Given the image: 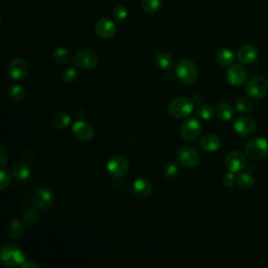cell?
Listing matches in <instances>:
<instances>
[{"label": "cell", "mask_w": 268, "mask_h": 268, "mask_svg": "<svg viewBox=\"0 0 268 268\" xmlns=\"http://www.w3.org/2000/svg\"><path fill=\"white\" fill-rule=\"evenodd\" d=\"M175 73L178 80L186 85L195 83L198 78L197 66L190 59H182L181 61H178L175 67Z\"/></svg>", "instance_id": "obj_1"}, {"label": "cell", "mask_w": 268, "mask_h": 268, "mask_svg": "<svg viewBox=\"0 0 268 268\" xmlns=\"http://www.w3.org/2000/svg\"><path fill=\"white\" fill-rule=\"evenodd\" d=\"M0 262L6 267L21 266L25 262V254L18 246L6 244L0 249Z\"/></svg>", "instance_id": "obj_2"}, {"label": "cell", "mask_w": 268, "mask_h": 268, "mask_svg": "<svg viewBox=\"0 0 268 268\" xmlns=\"http://www.w3.org/2000/svg\"><path fill=\"white\" fill-rule=\"evenodd\" d=\"M194 102L188 97H177L173 99L168 106V110L174 119H185L192 113Z\"/></svg>", "instance_id": "obj_3"}, {"label": "cell", "mask_w": 268, "mask_h": 268, "mask_svg": "<svg viewBox=\"0 0 268 268\" xmlns=\"http://www.w3.org/2000/svg\"><path fill=\"white\" fill-rule=\"evenodd\" d=\"M245 154L251 160H263L268 156V143L265 138L250 139L245 146Z\"/></svg>", "instance_id": "obj_4"}, {"label": "cell", "mask_w": 268, "mask_h": 268, "mask_svg": "<svg viewBox=\"0 0 268 268\" xmlns=\"http://www.w3.org/2000/svg\"><path fill=\"white\" fill-rule=\"evenodd\" d=\"M246 93L252 100H262L268 93V81L262 75H256L247 82Z\"/></svg>", "instance_id": "obj_5"}, {"label": "cell", "mask_w": 268, "mask_h": 268, "mask_svg": "<svg viewBox=\"0 0 268 268\" xmlns=\"http://www.w3.org/2000/svg\"><path fill=\"white\" fill-rule=\"evenodd\" d=\"M73 62L76 67L89 70V69H94L98 66L99 58L93 50L83 48L76 52V54L73 57Z\"/></svg>", "instance_id": "obj_6"}, {"label": "cell", "mask_w": 268, "mask_h": 268, "mask_svg": "<svg viewBox=\"0 0 268 268\" xmlns=\"http://www.w3.org/2000/svg\"><path fill=\"white\" fill-rule=\"evenodd\" d=\"M202 131V125L197 118H189L187 119L181 128L182 137L186 142H195V140L200 136Z\"/></svg>", "instance_id": "obj_7"}, {"label": "cell", "mask_w": 268, "mask_h": 268, "mask_svg": "<svg viewBox=\"0 0 268 268\" xmlns=\"http://www.w3.org/2000/svg\"><path fill=\"white\" fill-rule=\"evenodd\" d=\"M177 160L185 168H196L200 162L198 151L193 147H183L177 152Z\"/></svg>", "instance_id": "obj_8"}, {"label": "cell", "mask_w": 268, "mask_h": 268, "mask_svg": "<svg viewBox=\"0 0 268 268\" xmlns=\"http://www.w3.org/2000/svg\"><path fill=\"white\" fill-rule=\"evenodd\" d=\"M8 74L12 80L22 81L29 74V64L22 58L13 59L8 66Z\"/></svg>", "instance_id": "obj_9"}, {"label": "cell", "mask_w": 268, "mask_h": 268, "mask_svg": "<svg viewBox=\"0 0 268 268\" xmlns=\"http://www.w3.org/2000/svg\"><path fill=\"white\" fill-rule=\"evenodd\" d=\"M234 130L242 137H249L257 130V124L250 117H238L234 122Z\"/></svg>", "instance_id": "obj_10"}, {"label": "cell", "mask_w": 268, "mask_h": 268, "mask_svg": "<svg viewBox=\"0 0 268 268\" xmlns=\"http://www.w3.org/2000/svg\"><path fill=\"white\" fill-rule=\"evenodd\" d=\"M247 80V70L243 64H232L226 70V81L232 86H242Z\"/></svg>", "instance_id": "obj_11"}, {"label": "cell", "mask_w": 268, "mask_h": 268, "mask_svg": "<svg viewBox=\"0 0 268 268\" xmlns=\"http://www.w3.org/2000/svg\"><path fill=\"white\" fill-rule=\"evenodd\" d=\"M246 164V159L243 153L240 151H231L226 155L224 159V165L228 170V172L232 173H238L241 170H243Z\"/></svg>", "instance_id": "obj_12"}, {"label": "cell", "mask_w": 268, "mask_h": 268, "mask_svg": "<svg viewBox=\"0 0 268 268\" xmlns=\"http://www.w3.org/2000/svg\"><path fill=\"white\" fill-rule=\"evenodd\" d=\"M128 170L129 162L123 156H114L107 163V172L112 177H123Z\"/></svg>", "instance_id": "obj_13"}, {"label": "cell", "mask_w": 268, "mask_h": 268, "mask_svg": "<svg viewBox=\"0 0 268 268\" xmlns=\"http://www.w3.org/2000/svg\"><path fill=\"white\" fill-rule=\"evenodd\" d=\"M117 27L116 23L109 18H102L96 24V34L102 39H111L116 35Z\"/></svg>", "instance_id": "obj_14"}, {"label": "cell", "mask_w": 268, "mask_h": 268, "mask_svg": "<svg viewBox=\"0 0 268 268\" xmlns=\"http://www.w3.org/2000/svg\"><path fill=\"white\" fill-rule=\"evenodd\" d=\"M72 132L74 136L82 142H89L95 136L94 127L85 121L75 122L72 126Z\"/></svg>", "instance_id": "obj_15"}, {"label": "cell", "mask_w": 268, "mask_h": 268, "mask_svg": "<svg viewBox=\"0 0 268 268\" xmlns=\"http://www.w3.org/2000/svg\"><path fill=\"white\" fill-rule=\"evenodd\" d=\"M34 200L38 208L42 210H47L53 207V204L55 202V196L52 191L42 188L37 191L34 196Z\"/></svg>", "instance_id": "obj_16"}, {"label": "cell", "mask_w": 268, "mask_h": 268, "mask_svg": "<svg viewBox=\"0 0 268 268\" xmlns=\"http://www.w3.org/2000/svg\"><path fill=\"white\" fill-rule=\"evenodd\" d=\"M237 59L243 65H249L258 59V49L252 45L241 46L237 52Z\"/></svg>", "instance_id": "obj_17"}, {"label": "cell", "mask_w": 268, "mask_h": 268, "mask_svg": "<svg viewBox=\"0 0 268 268\" xmlns=\"http://www.w3.org/2000/svg\"><path fill=\"white\" fill-rule=\"evenodd\" d=\"M133 194L138 198H147L152 194L153 187L152 184L146 178H138L133 184L132 187Z\"/></svg>", "instance_id": "obj_18"}, {"label": "cell", "mask_w": 268, "mask_h": 268, "mask_svg": "<svg viewBox=\"0 0 268 268\" xmlns=\"http://www.w3.org/2000/svg\"><path fill=\"white\" fill-rule=\"evenodd\" d=\"M200 146L204 151L216 152L221 147V139L215 133H207L201 136Z\"/></svg>", "instance_id": "obj_19"}, {"label": "cell", "mask_w": 268, "mask_h": 268, "mask_svg": "<svg viewBox=\"0 0 268 268\" xmlns=\"http://www.w3.org/2000/svg\"><path fill=\"white\" fill-rule=\"evenodd\" d=\"M31 174H32L31 167L25 162H17L13 165L12 168V175L19 182H24L29 180Z\"/></svg>", "instance_id": "obj_20"}, {"label": "cell", "mask_w": 268, "mask_h": 268, "mask_svg": "<svg viewBox=\"0 0 268 268\" xmlns=\"http://www.w3.org/2000/svg\"><path fill=\"white\" fill-rule=\"evenodd\" d=\"M216 61L220 66H231L234 64L235 56L231 49L221 48L216 54Z\"/></svg>", "instance_id": "obj_21"}, {"label": "cell", "mask_w": 268, "mask_h": 268, "mask_svg": "<svg viewBox=\"0 0 268 268\" xmlns=\"http://www.w3.org/2000/svg\"><path fill=\"white\" fill-rule=\"evenodd\" d=\"M7 235L11 239H18L24 234V225L18 219H13L7 226Z\"/></svg>", "instance_id": "obj_22"}, {"label": "cell", "mask_w": 268, "mask_h": 268, "mask_svg": "<svg viewBox=\"0 0 268 268\" xmlns=\"http://www.w3.org/2000/svg\"><path fill=\"white\" fill-rule=\"evenodd\" d=\"M71 123V117L66 112H57L52 119V124L57 129H65Z\"/></svg>", "instance_id": "obj_23"}, {"label": "cell", "mask_w": 268, "mask_h": 268, "mask_svg": "<svg viewBox=\"0 0 268 268\" xmlns=\"http://www.w3.org/2000/svg\"><path fill=\"white\" fill-rule=\"evenodd\" d=\"M216 114L222 122H229L234 117V109L228 103H221L216 109Z\"/></svg>", "instance_id": "obj_24"}, {"label": "cell", "mask_w": 268, "mask_h": 268, "mask_svg": "<svg viewBox=\"0 0 268 268\" xmlns=\"http://www.w3.org/2000/svg\"><path fill=\"white\" fill-rule=\"evenodd\" d=\"M155 61H156V64L158 67H160L161 69L163 70H169L173 67V64H174V61H173V58L170 54L168 53H158L156 55V58H155Z\"/></svg>", "instance_id": "obj_25"}, {"label": "cell", "mask_w": 268, "mask_h": 268, "mask_svg": "<svg viewBox=\"0 0 268 268\" xmlns=\"http://www.w3.org/2000/svg\"><path fill=\"white\" fill-rule=\"evenodd\" d=\"M196 112H197V116L201 118L202 120L210 121L215 116V108L209 103H201L197 106Z\"/></svg>", "instance_id": "obj_26"}, {"label": "cell", "mask_w": 268, "mask_h": 268, "mask_svg": "<svg viewBox=\"0 0 268 268\" xmlns=\"http://www.w3.org/2000/svg\"><path fill=\"white\" fill-rule=\"evenodd\" d=\"M53 58H54V61L58 63V64L65 65L70 61V53H69V50L65 47H58L57 49H55V52L53 54Z\"/></svg>", "instance_id": "obj_27"}, {"label": "cell", "mask_w": 268, "mask_h": 268, "mask_svg": "<svg viewBox=\"0 0 268 268\" xmlns=\"http://www.w3.org/2000/svg\"><path fill=\"white\" fill-rule=\"evenodd\" d=\"M236 183L240 189L249 190L254 186L253 177L248 173H240L236 176Z\"/></svg>", "instance_id": "obj_28"}, {"label": "cell", "mask_w": 268, "mask_h": 268, "mask_svg": "<svg viewBox=\"0 0 268 268\" xmlns=\"http://www.w3.org/2000/svg\"><path fill=\"white\" fill-rule=\"evenodd\" d=\"M142 9L147 14H155L157 13L162 5V0H142Z\"/></svg>", "instance_id": "obj_29"}, {"label": "cell", "mask_w": 268, "mask_h": 268, "mask_svg": "<svg viewBox=\"0 0 268 268\" xmlns=\"http://www.w3.org/2000/svg\"><path fill=\"white\" fill-rule=\"evenodd\" d=\"M8 94L10 98L15 102H21L25 98L24 88L17 84H12L8 87Z\"/></svg>", "instance_id": "obj_30"}, {"label": "cell", "mask_w": 268, "mask_h": 268, "mask_svg": "<svg viewBox=\"0 0 268 268\" xmlns=\"http://www.w3.org/2000/svg\"><path fill=\"white\" fill-rule=\"evenodd\" d=\"M235 107L240 113H247L253 108V102L251 98H240L236 101Z\"/></svg>", "instance_id": "obj_31"}, {"label": "cell", "mask_w": 268, "mask_h": 268, "mask_svg": "<svg viewBox=\"0 0 268 268\" xmlns=\"http://www.w3.org/2000/svg\"><path fill=\"white\" fill-rule=\"evenodd\" d=\"M112 17L114 21L123 22L128 17V10L123 5H117L112 9Z\"/></svg>", "instance_id": "obj_32"}, {"label": "cell", "mask_w": 268, "mask_h": 268, "mask_svg": "<svg viewBox=\"0 0 268 268\" xmlns=\"http://www.w3.org/2000/svg\"><path fill=\"white\" fill-rule=\"evenodd\" d=\"M23 222L28 226H34L38 220H39V215L34 210H27L23 213Z\"/></svg>", "instance_id": "obj_33"}, {"label": "cell", "mask_w": 268, "mask_h": 268, "mask_svg": "<svg viewBox=\"0 0 268 268\" xmlns=\"http://www.w3.org/2000/svg\"><path fill=\"white\" fill-rule=\"evenodd\" d=\"M76 78H78V71L73 67L66 68L62 73V81L65 84H71L73 83Z\"/></svg>", "instance_id": "obj_34"}, {"label": "cell", "mask_w": 268, "mask_h": 268, "mask_svg": "<svg viewBox=\"0 0 268 268\" xmlns=\"http://www.w3.org/2000/svg\"><path fill=\"white\" fill-rule=\"evenodd\" d=\"M163 174L165 177L169 178V180H173V178L178 175V167L174 162H168L164 165Z\"/></svg>", "instance_id": "obj_35"}, {"label": "cell", "mask_w": 268, "mask_h": 268, "mask_svg": "<svg viewBox=\"0 0 268 268\" xmlns=\"http://www.w3.org/2000/svg\"><path fill=\"white\" fill-rule=\"evenodd\" d=\"M0 190L5 191L7 188H9L10 184H11V175L9 174V172H7L6 168H2L0 170Z\"/></svg>", "instance_id": "obj_36"}, {"label": "cell", "mask_w": 268, "mask_h": 268, "mask_svg": "<svg viewBox=\"0 0 268 268\" xmlns=\"http://www.w3.org/2000/svg\"><path fill=\"white\" fill-rule=\"evenodd\" d=\"M222 182H223L224 187H226V188H233L235 185H237V183H236V176L232 172H229V173L225 174L223 176Z\"/></svg>", "instance_id": "obj_37"}, {"label": "cell", "mask_w": 268, "mask_h": 268, "mask_svg": "<svg viewBox=\"0 0 268 268\" xmlns=\"http://www.w3.org/2000/svg\"><path fill=\"white\" fill-rule=\"evenodd\" d=\"M22 268H39V265H38L37 263L35 262H32V261H25L22 265H21Z\"/></svg>", "instance_id": "obj_38"}, {"label": "cell", "mask_w": 268, "mask_h": 268, "mask_svg": "<svg viewBox=\"0 0 268 268\" xmlns=\"http://www.w3.org/2000/svg\"><path fill=\"white\" fill-rule=\"evenodd\" d=\"M202 100H203L202 96H201V95H197V96H195V97H194V99H193V102H194V103H197V104L199 105V104H201V103H202Z\"/></svg>", "instance_id": "obj_39"}]
</instances>
